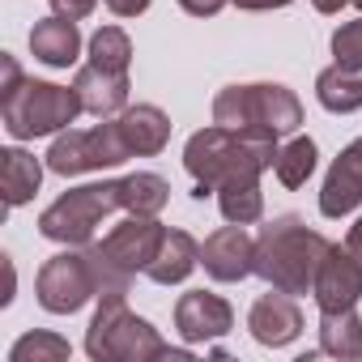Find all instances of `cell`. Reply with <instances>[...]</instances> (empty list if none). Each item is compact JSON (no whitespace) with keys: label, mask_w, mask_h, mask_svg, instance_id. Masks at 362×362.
Here are the masks:
<instances>
[{"label":"cell","mask_w":362,"mask_h":362,"mask_svg":"<svg viewBox=\"0 0 362 362\" xmlns=\"http://www.w3.org/2000/svg\"><path fill=\"white\" fill-rule=\"evenodd\" d=\"M77 115H86V107L73 86L30 81L13 56H0V119L13 141L60 136L69 124H77Z\"/></svg>","instance_id":"2"},{"label":"cell","mask_w":362,"mask_h":362,"mask_svg":"<svg viewBox=\"0 0 362 362\" xmlns=\"http://www.w3.org/2000/svg\"><path fill=\"white\" fill-rule=\"evenodd\" d=\"M103 5L115 13V18H141L149 9V0H103Z\"/></svg>","instance_id":"29"},{"label":"cell","mask_w":362,"mask_h":362,"mask_svg":"<svg viewBox=\"0 0 362 362\" xmlns=\"http://www.w3.org/2000/svg\"><path fill=\"white\" fill-rule=\"evenodd\" d=\"M311 294H315L320 311H345V307H354L362 298V269H358V260L349 256L345 243L328 247V256H324V264L315 273V290Z\"/></svg>","instance_id":"14"},{"label":"cell","mask_w":362,"mask_h":362,"mask_svg":"<svg viewBox=\"0 0 362 362\" xmlns=\"http://www.w3.org/2000/svg\"><path fill=\"white\" fill-rule=\"evenodd\" d=\"M43 184V162L26 149H0V188H5V205L18 209L26 201H35Z\"/></svg>","instance_id":"19"},{"label":"cell","mask_w":362,"mask_h":362,"mask_svg":"<svg viewBox=\"0 0 362 362\" xmlns=\"http://www.w3.org/2000/svg\"><path fill=\"white\" fill-rule=\"evenodd\" d=\"M354 5H358V9H362V0H354Z\"/></svg>","instance_id":"33"},{"label":"cell","mask_w":362,"mask_h":362,"mask_svg":"<svg viewBox=\"0 0 362 362\" xmlns=\"http://www.w3.org/2000/svg\"><path fill=\"white\" fill-rule=\"evenodd\" d=\"M128 158H132V149L124 141L119 119L111 115V119H103L94 128H69V132H60L52 141V149H47V170H56V175L69 179V175H90V170H103V166H119Z\"/></svg>","instance_id":"8"},{"label":"cell","mask_w":362,"mask_h":362,"mask_svg":"<svg viewBox=\"0 0 362 362\" xmlns=\"http://www.w3.org/2000/svg\"><path fill=\"white\" fill-rule=\"evenodd\" d=\"M226 5H230V0H179V9L192 13V18H214V13H222Z\"/></svg>","instance_id":"28"},{"label":"cell","mask_w":362,"mask_h":362,"mask_svg":"<svg viewBox=\"0 0 362 362\" xmlns=\"http://www.w3.org/2000/svg\"><path fill=\"white\" fill-rule=\"evenodd\" d=\"M119 201H124V214H136V218H158L170 201V184L153 170H132L119 179Z\"/></svg>","instance_id":"21"},{"label":"cell","mask_w":362,"mask_h":362,"mask_svg":"<svg viewBox=\"0 0 362 362\" xmlns=\"http://www.w3.org/2000/svg\"><path fill=\"white\" fill-rule=\"evenodd\" d=\"M332 60L345 64V69H358L362 73V18L358 22H345L332 30Z\"/></svg>","instance_id":"26"},{"label":"cell","mask_w":362,"mask_h":362,"mask_svg":"<svg viewBox=\"0 0 362 362\" xmlns=\"http://www.w3.org/2000/svg\"><path fill=\"white\" fill-rule=\"evenodd\" d=\"M230 5H239L243 13H269V9H286L290 0H230Z\"/></svg>","instance_id":"30"},{"label":"cell","mask_w":362,"mask_h":362,"mask_svg":"<svg viewBox=\"0 0 362 362\" xmlns=\"http://www.w3.org/2000/svg\"><path fill=\"white\" fill-rule=\"evenodd\" d=\"M86 354L94 362H192V349L166 345L149 320L128 311V294H98V311L86 328Z\"/></svg>","instance_id":"4"},{"label":"cell","mask_w":362,"mask_h":362,"mask_svg":"<svg viewBox=\"0 0 362 362\" xmlns=\"http://www.w3.org/2000/svg\"><path fill=\"white\" fill-rule=\"evenodd\" d=\"M166 239V226L158 218H136L128 214V222L111 226L98 243H86L94 269H98V281H103V294H128L132 277L136 273H149L158 247Z\"/></svg>","instance_id":"5"},{"label":"cell","mask_w":362,"mask_h":362,"mask_svg":"<svg viewBox=\"0 0 362 362\" xmlns=\"http://www.w3.org/2000/svg\"><path fill=\"white\" fill-rule=\"evenodd\" d=\"M277 132L269 128H222L209 124L188 136L184 170L192 175V197H218L222 188H256L260 175L277 162Z\"/></svg>","instance_id":"1"},{"label":"cell","mask_w":362,"mask_h":362,"mask_svg":"<svg viewBox=\"0 0 362 362\" xmlns=\"http://www.w3.org/2000/svg\"><path fill=\"white\" fill-rule=\"evenodd\" d=\"M119 128H124V141L132 149V158H153L166 149L170 141V115L153 103H136V107H124L119 115Z\"/></svg>","instance_id":"17"},{"label":"cell","mask_w":362,"mask_h":362,"mask_svg":"<svg viewBox=\"0 0 362 362\" xmlns=\"http://www.w3.org/2000/svg\"><path fill=\"white\" fill-rule=\"evenodd\" d=\"M328 247L332 243L320 230H311L298 214H281V218L264 222L256 235V277L294 298L311 294Z\"/></svg>","instance_id":"3"},{"label":"cell","mask_w":362,"mask_h":362,"mask_svg":"<svg viewBox=\"0 0 362 362\" xmlns=\"http://www.w3.org/2000/svg\"><path fill=\"white\" fill-rule=\"evenodd\" d=\"M90 60L103 64V69H111V73H128L132 69V39L119 26H103L90 39Z\"/></svg>","instance_id":"24"},{"label":"cell","mask_w":362,"mask_h":362,"mask_svg":"<svg viewBox=\"0 0 362 362\" xmlns=\"http://www.w3.org/2000/svg\"><path fill=\"white\" fill-rule=\"evenodd\" d=\"M47 5H52L56 13H64V18L81 22V18H90V13L98 9V0H47Z\"/></svg>","instance_id":"27"},{"label":"cell","mask_w":362,"mask_h":362,"mask_svg":"<svg viewBox=\"0 0 362 362\" xmlns=\"http://www.w3.org/2000/svg\"><path fill=\"white\" fill-rule=\"evenodd\" d=\"M247 332H252L260 345H269V349H281V345L298 341V332H303V311H298L294 294L269 286V294H260V298L252 303V311H247Z\"/></svg>","instance_id":"13"},{"label":"cell","mask_w":362,"mask_h":362,"mask_svg":"<svg viewBox=\"0 0 362 362\" xmlns=\"http://www.w3.org/2000/svg\"><path fill=\"white\" fill-rule=\"evenodd\" d=\"M30 52H35V60H43L47 69H73L77 56H81V30H77V22L64 18V13H52V18L35 22V30H30Z\"/></svg>","instance_id":"16"},{"label":"cell","mask_w":362,"mask_h":362,"mask_svg":"<svg viewBox=\"0 0 362 362\" xmlns=\"http://www.w3.org/2000/svg\"><path fill=\"white\" fill-rule=\"evenodd\" d=\"M315 5V13H341L345 5H354V0H311Z\"/></svg>","instance_id":"32"},{"label":"cell","mask_w":362,"mask_h":362,"mask_svg":"<svg viewBox=\"0 0 362 362\" xmlns=\"http://www.w3.org/2000/svg\"><path fill=\"white\" fill-rule=\"evenodd\" d=\"M175 328L188 345H209V341H218V337H226L235 328V311H230V303L222 294L188 290L175 303Z\"/></svg>","instance_id":"10"},{"label":"cell","mask_w":362,"mask_h":362,"mask_svg":"<svg viewBox=\"0 0 362 362\" xmlns=\"http://www.w3.org/2000/svg\"><path fill=\"white\" fill-rule=\"evenodd\" d=\"M73 90H77L86 115L111 119V115H119V111L128 107V90H132V81H128V73H111V69L86 60V64L77 69V77H73Z\"/></svg>","instance_id":"15"},{"label":"cell","mask_w":362,"mask_h":362,"mask_svg":"<svg viewBox=\"0 0 362 362\" xmlns=\"http://www.w3.org/2000/svg\"><path fill=\"white\" fill-rule=\"evenodd\" d=\"M197 264H201V243L188 230H166V239H162V247H158V256H153L145 277L153 286H179Z\"/></svg>","instance_id":"18"},{"label":"cell","mask_w":362,"mask_h":362,"mask_svg":"<svg viewBox=\"0 0 362 362\" xmlns=\"http://www.w3.org/2000/svg\"><path fill=\"white\" fill-rule=\"evenodd\" d=\"M115 209H124L119 201V179H103V184H81L69 188L60 201H52L39 218V235L64 247H86L94 243L103 218H111Z\"/></svg>","instance_id":"7"},{"label":"cell","mask_w":362,"mask_h":362,"mask_svg":"<svg viewBox=\"0 0 362 362\" xmlns=\"http://www.w3.org/2000/svg\"><path fill=\"white\" fill-rule=\"evenodd\" d=\"M214 124H222V128H269L277 136H294L303 124V103L290 86H277V81L226 86L214 98Z\"/></svg>","instance_id":"6"},{"label":"cell","mask_w":362,"mask_h":362,"mask_svg":"<svg viewBox=\"0 0 362 362\" xmlns=\"http://www.w3.org/2000/svg\"><path fill=\"white\" fill-rule=\"evenodd\" d=\"M320 354L362 358V315L354 307H345V311H320Z\"/></svg>","instance_id":"22"},{"label":"cell","mask_w":362,"mask_h":362,"mask_svg":"<svg viewBox=\"0 0 362 362\" xmlns=\"http://www.w3.org/2000/svg\"><path fill=\"white\" fill-rule=\"evenodd\" d=\"M315 98L324 111L332 115H349L362 107V73L358 69H345V64H328L320 77H315Z\"/></svg>","instance_id":"20"},{"label":"cell","mask_w":362,"mask_h":362,"mask_svg":"<svg viewBox=\"0 0 362 362\" xmlns=\"http://www.w3.org/2000/svg\"><path fill=\"white\" fill-rule=\"evenodd\" d=\"M315 158H320V149H315L311 136H290V141L277 149L273 175L281 179L286 188H303L307 179H311V170H315Z\"/></svg>","instance_id":"23"},{"label":"cell","mask_w":362,"mask_h":362,"mask_svg":"<svg viewBox=\"0 0 362 362\" xmlns=\"http://www.w3.org/2000/svg\"><path fill=\"white\" fill-rule=\"evenodd\" d=\"M35 294H39V307L52 311V315H73L81 311L90 298L103 294V281H98V269L90 260V252H60L52 256L43 269H39V281H35Z\"/></svg>","instance_id":"9"},{"label":"cell","mask_w":362,"mask_h":362,"mask_svg":"<svg viewBox=\"0 0 362 362\" xmlns=\"http://www.w3.org/2000/svg\"><path fill=\"white\" fill-rule=\"evenodd\" d=\"M358 205H362V136L349 141L332 158V166L324 175V188H320V214L332 218V222L354 214Z\"/></svg>","instance_id":"12"},{"label":"cell","mask_w":362,"mask_h":362,"mask_svg":"<svg viewBox=\"0 0 362 362\" xmlns=\"http://www.w3.org/2000/svg\"><path fill=\"white\" fill-rule=\"evenodd\" d=\"M69 354H73V345L60 332H26L9 349V362H64Z\"/></svg>","instance_id":"25"},{"label":"cell","mask_w":362,"mask_h":362,"mask_svg":"<svg viewBox=\"0 0 362 362\" xmlns=\"http://www.w3.org/2000/svg\"><path fill=\"white\" fill-rule=\"evenodd\" d=\"M201 264L214 281H243L247 273H256V239L247 235V226H222L201 243Z\"/></svg>","instance_id":"11"},{"label":"cell","mask_w":362,"mask_h":362,"mask_svg":"<svg viewBox=\"0 0 362 362\" xmlns=\"http://www.w3.org/2000/svg\"><path fill=\"white\" fill-rule=\"evenodd\" d=\"M345 247H349V256L358 260V269H362V218L349 226V235H345Z\"/></svg>","instance_id":"31"}]
</instances>
